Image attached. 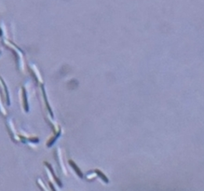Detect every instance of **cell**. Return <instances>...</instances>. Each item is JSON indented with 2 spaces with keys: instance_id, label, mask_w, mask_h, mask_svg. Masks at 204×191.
Instances as JSON below:
<instances>
[{
  "instance_id": "6da1fadb",
  "label": "cell",
  "mask_w": 204,
  "mask_h": 191,
  "mask_svg": "<svg viewBox=\"0 0 204 191\" xmlns=\"http://www.w3.org/2000/svg\"><path fill=\"white\" fill-rule=\"evenodd\" d=\"M69 163H70V165L73 167V169L75 170V172H77V174L78 175V176H79L80 178H82V177H83V174H82V172H81V171H80L79 168H78L77 165H75V163L74 161H72V160H70Z\"/></svg>"
},
{
  "instance_id": "7a4b0ae2",
  "label": "cell",
  "mask_w": 204,
  "mask_h": 191,
  "mask_svg": "<svg viewBox=\"0 0 204 191\" xmlns=\"http://www.w3.org/2000/svg\"><path fill=\"white\" fill-rule=\"evenodd\" d=\"M94 172H96L98 175H99L100 178H101L102 180H103L105 183H109V180L107 179V177L105 176V175H104V174H103L101 171H99V170H95V171H94Z\"/></svg>"
},
{
  "instance_id": "3957f363",
  "label": "cell",
  "mask_w": 204,
  "mask_h": 191,
  "mask_svg": "<svg viewBox=\"0 0 204 191\" xmlns=\"http://www.w3.org/2000/svg\"><path fill=\"white\" fill-rule=\"evenodd\" d=\"M50 188H51V190H52V191H56V190H55V188L53 187V186H52L51 183H50Z\"/></svg>"
}]
</instances>
